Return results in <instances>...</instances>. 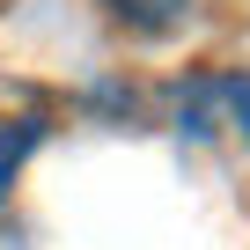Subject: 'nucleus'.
<instances>
[{"label": "nucleus", "mask_w": 250, "mask_h": 250, "mask_svg": "<svg viewBox=\"0 0 250 250\" xmlns=\"http://www.w3.org/2000/svg\"><path fill=\"white\" fill-rule=\"evenodd\" d=\"M103 8H110L118 30H133V37H169L191 15V0H103Z\"/></svg>", "instance_id": "1"}, {"label": "nucleus", "mask_w": 250, "mask_h": 250, "mask_svg": "<svg viewBox=\"0 0 250 250\" xmlns=\"http://www.w3.org/2000/svg\"><path fill=\"white\" fill-rule=\"evenodd\" d=\"M30 147H37V118H15L8 133H0V199H8V184H15V169H22Z\"/></svg>", "instance_id": "2"}, {"label": "nucleus", "mask_w": 250, "mask_h": 250, "mask_svg": "<svg viewBox=\"0 0 250 250\" xmlns=\"http://www.w3.org/2000/svg\"><path fill=\"white\" fill-rule=\"evenodd\" d=\"M228 103H235V125H243V140H250V81H235V88H228Z\"/></svg>", "instance_id": "3"}]
</instances>
